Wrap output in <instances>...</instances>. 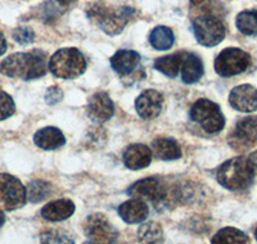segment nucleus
Returning a JSON list of instances; mask_svg holds the SVG:
<instances>
[{
  "instance_id": "nucleus-24",
  "label": "nucleus",
  "mask_w": 257,
  "mask_h": 244,
  "mask_svg": "<svg viewBox=\"0 0 257 244\" xmlns=\"http://www.w3.org/2000/svg\"><path fill=\"white\" fill-rule=\"evenodd\" d=\"M174 40H175L174 32L166 26L155 27L149 35V43L157 50L170 49L174 45Z\"/></svg>"
},
{
  "instance_id": "nucleus-37",
  "label": "nucleus",
  "mask_w": 257,
  "mask_h": 244,
  "mask_svg": "<svg viewBox=\"0 0 257 244\" xmlns=\"http://www.w3.org/2000/svg\"><path fill=\"white\" fill-rule=\"evenodd\" d=\"M254 238H256V240H257V227H256V230H254Z\"/></svg>"
},
{
  "instance_id": "nucleus-29",
  "label": "nucleus",
  "mask_w": 257,
  "mask_h": 244,
  "mask_svg": "<svg viewBox=\"0 0 257 244\" xmlns=\"http://www.w3.org/2000/svg\"><path fill=\"white\" fill-rule=\"evenodd\" d=\"M15 110L16 105L12 96L4 93L3 90H0V121L9 118V117L15 113Z\"/></svg>"
},
{
  "instance_id": "nucleus-35",
  "label": "nucleus",
  "mask_w": 257,
  "mask_h": 244,
  "mask_svg": "<svg viewBox=\"0 0 257 244\" xmlns=\"http://www.w3.org/2000/svg\"><path fill=\"white\" fill-rule=\"evenodd\" d=\"M61 6L63 7H67V6H71V4H73L75 2H77V0H57Z\"/></svg>"
},
{
  "instance_id": "nucleus-4",
  "label": "nucleus",
  "mask_w": 257,
  "mask_h": 244,
  "mask_svg": "<svg viewBox=\"0 0 257 244\" xmlns=\"http://www.w3.org/2000/svg\"><path fill=\"white\" fill-rule=\"evenodd\" d=\"M48 68L56 77L72 80L85 72L86 59L76 48H64L52 55Z\"/></svg>"
},
{
  "instance_id": "nucleus-22",
  "label": "nucleus",
  "mask_w": 257,
  "mask_h": 244,
  "mask_svg": "<svg viewBox=\"0 0 257 244\" xmlns=\"http://www.w3.org/2000/svg\"><path fill=\"white\" fill-rule=\"evenodd\" d=\"M138 240L141 244H162L164 229L156 221H149L141 225L138 230Z\"/></svg>"
},
{
  "instance_id": "nucleus-36",
  "label": "nucleus",
  "mask_w": 257,
  "mask_h": 244,
  "mask_svg": "<svg viewBox=\"0 0 257 244\" xmlns=\"http://www.w3.org/2000/svg\"><path fill=\"white\" fill-rule=\"evenodd\" d=\"M4 221H6V216H4L3 211H0V227L4 224Z\"/></svg>"
},
{
  "instance_id": "nucleus-16",
  "label": "nucleus",
  "mask_w": 257,
  "mask_h": 244,
  "mask_svg": "<svg viewBox=\"0 0 257 244\" xmlns=\"http://www.w3.org/2000/svg\"><path fill=\"white\" fill-rule=\"evenodd\" d=\"M180 72L181 79L185 84H194V82L199 81L202 75H203V64H202V61L199 59L198 55L183 52Z\"/></svg>"
},
{
  "instance_id": "nucleus-21",
  "label": "nucleus",
  "mask_w": 257,
  "mask_h": 244,
  "mask_svg": "<svg viewBox=\"0 0 257 244\" xmlns=\"http://www.w3.org/2000/svg\"><path fill=\"white\" fill-rule=\"evenodd\" d=\"M152 152L155 153L158 160L162 161H174L181 157V149L178 143L174 139H156L153 142Z\"/></svg>"
},
{
  "instance_id": "nucleus-17",
  "label": "nucleus",
  "mask_w": 257,
  "mask_h": 244,
  "mask_svg": "<svg viewBox=\"0 0 257 244\" xmlns=\"http://www.w3.org/2000/svg\"><path fill=\"white\" fill-rule=\"evenodd\" d=\"M141 63V55L134 50H118L111 58V66L120 75H130Z\"/></svg>"
},
{
  "instance_id": "nucleus-28",
  "label": "nucleus",
  "mask_w": 257,
  "mask_h": 244,
  "mask_svg": "<svg viewBox=\"0 0 257 244\" xmlns=\"http://www.w3.org/2000/svg\"><path fill=\"white\" fill-rule=\"evenodd\" d=\"M41 244H75L72 236L61 229L44 230L40 235Z\"/></svg>"
},
{
  "instance_id": "nucleus-31",
  "label": "nucleus",
  "mask_w": 257,
  "mask_h": 244,
  "mask_svg": "<svg viewBox=\"0 0 257 244\" xmlns=\"http://www.w3.org/2000/svg\"><path fill=\"white\" fill-rule=\"evenodd\" d=\"M190 4H192V7H194V8L197 9H202L203 11V13L202 15H213L215 16V13L212 12L213 9V6L215 4H217V0H189Z\"/></svg>"
},
{
  "instance_id": "nucleus-7",
  "label": "nucleus",
  "mask_w": 257,
  "mask_h": 244,
  "mask_svg": "<svg viewBox=\"0 0 257 244\" xmlns=\"http://www.w3.org/2000/svg\"><path fill=\"white\" fill-rule=\"evenodd\" d=\"M193 32L203 47H216L225 38V26L213 15H201L193 20Z\"/></svg>"
},
{
  "instance_id": "nucleus-10",
  "label": "nucleus",
  "mask_w": 257,
  "mask_h": 244,
  "mask_svg": "<svg viewBox=\"0 0 257 244\" xmlns=\"http://www.w3.org/2000/svg\"><path fill=\"white\" fill-rule=\"evenodd\" d=\"M85 235L95 244H113L118 232L103 213H94L85 220Z\"/></svg>"
},
{
  "instance_id": "nucleus-9",
  "label": "nucleus",
  "mask_w": 257,
  "mask_h": 244,
  "mask_svg": "<svg viewBox=\"0 0 257 244\" xmlns=\"http://www.w3.org/2000/svg\"><path fill=\"white\" fill-rule=\"evenodd\" d=\"M27 201L26 188L17 177L0 174V211H15Z\"/></svg>"
},
{
  "instance_id": "nucleus-15",
  "label": "nucleus",
  "mask_w": 257,
  "mask_h": 244,
  "mask_svg": "<svg viewBox=\"0 0 257 244\" xmlns=\"http://www.w3.org/2000/svg\"><path fill=\"white\" fill-rule=\"evenodd\" d=\"M148 206L142 199H130L118 207V215L127 224H141L148 217Z\"/></svg>"
},
{
  "instance_id": "nucleus-11",
  "label": "nucleus",
  "mask_w": 257,
  "mask_h": 244,
  "mask_svg": "<svg viewBox=\"0 0 257 244\" xmlns=\"http://www.w3.org/2000/svg\"><path fill=\"white\" fill-rule=\"evenodd\" d=\"M164 96L157 90H146L138 96L135 102L138 114L144 119H153L161 113Z\"/></svg>"
},
{
  "instance_id": "nucleus-13",
  "label": "nucleus",
  "mask_w": 257,
  "mask_h": 244,
  "mask_svg": "<svg viewBox=\"0 0 257 244\" xmlns=\"http://www.w3.org/2000/svg\"><path fill=\"white\" fill-rule=\"evenodd\" d=\"M114 112V105L109 95L104 91L94 94L89 100L88 114L94 122L102 124L108 121Z\"/></svg>"
},
{
  "instance_id": "nucleus-12",
  "label": "nucleus",
  "mask_w": 257,
  "mask_h": 244,
  "mask_svg": "<svg viewBox=\"0 0 257 244\" xmlns=\"http://www.w3.org/2000/svg\"><path fill=\"white\" fill-rule=\"evenodd\" d=\"M229 102L239 112H254L257 109V89L252 85H239L234 87L229 95Z\"/></svg>"
},
{
  "instance_id": "nucleus-32",
  "label": "nucleus",
  "mask_w": 257,
  "mask_h": 244,
  "mask_svg": "<svg viewBox=\"0 0 257 244\" xmlns=\"http://www.w3.org/2000/svg\"><path fill=\"white\" fill-rule=\"evenodd\" d=\"M62 98H63V93L57 86L50 87L47 91V95H45V100H47L48 104H56V103L61 102Z\"/></svg>"
},
{
  "instance_id": "nucleus-30",
  "label": "nucleus",
  "mask_w": 257,
  "mask_h": 244,
  "mask_svg": "<svg viewBox=\"0 0 257 244\" xmlns=\"http://www.w3.org/2000/svg\"><path fill=\"white\" fill-rule=\"evenodd\" d=\"M13 38L21 45H27L31 44L35 39V32L31 27H18L13 31Z\"/></svg>"
},
{
  "instance_id": "nucleus-34",
  "label": "nucleus",
  "mask_w": 257,
  "mask_h": 244,
  "mask_svg": "<svg viewBox=\"0 0 257 244\" xmlns=\"http://www.w3.org/2000/svg\"><path fill=\"white\" fill-rule=\"evenodd\" d=\"M7 50V40L4 38L3 32L0 31V55H3Z\"/></svg>"
},
{
  "instance_id": "nucleus-26",
  "label": "nucleus",
  "mask_w": 257,
  "mask_h": 244,
  "mask_svg": "<svg viewBox=\"0 0 257 244\" xmlns=\"http://www.w3.org/2000/svg\"><path fill=\"white\" fill-rule=\"evenodd\" d=\"M237 29L243 35H257V11H244L237 16Z\"/></svg>"
},
{
  "instance_id": "nucleus-20",
  "label": "nucleus",
  "mask_w": 257,
  "mask_h": 244,
  "mask_svg": "<svg viewBox=\"0 0 257 244\" xmlns=\"http://www.w3.org/2000/svg\"><path fill=\"white\" fill-rule=\"evenodd\" d=\"M75 212V204L68 199L50 202L41 209V216L48 221H62L71 217Z\"/></svg>"
},
{
  "instance_id": "nucleus-23",
  "label": "nucleus",
  "mask_w": 257,
  "mask_h": 244,
  "mask_svg": "<svg viewBox=\"0 0 257 244\" xmlns=\"http://www.w3.org/2000/svg\"><path fill=\"white\" fill-rule=\"evenodd\" d=\"M211 244H251L244 232L235 227H224L213 235Z\"/></svg>"
},
{
  "instance_id": "nucleus-5",
  "label": "nucleus",
  "mask_w": 257,
  "mask_h": 244,
  "mask_svg": "<svg viewBox=\"0 0 257 244\" xmlns=\"http://www.w3.org/2000/svg\"><path fill=\"white\" fill-rule=\"evenodd\" d=\"M128 193L138 199L144 198V199L152 201L153 206L158 211L170 207L171 202L178 198V193L170 192L157 177H148V179L138 181L128 188Z\"/></svg>"
},
{
  "instance_id": "nucleus-2",
  "label": "nucleus",
  "mask_w": 257,
  "mask_h": 244,
  "mask_svg": "<svg viewBox=\"0 0 257 244\" xmlns=\"http://www.w3.org/2000/svg\"><path fill=\"white\" fill-rule=\"evenodd\" d=\"M135 15L137 12L134 8L108 6L104 2H96L86 8L89 20L108 35L120 34Z\"/></svg>"
},
{
  "instance_id": "nucleus-1",
  "label": "nucleus",
  "mask_w": 257,
  "mask_h": 244,
  "mask_svg": "<svg viewBox=\"0 0 257 244\" xmlns=\"http://www.w3.org/2000/svg\"><path fill=\"white\" fill-rule=\"evenodd\" d=\"M48 71L45 53L32 50L29 53H15L0 64V72L9 77L22 80H34L44 76Z\"/></svg>"
},
{
  "instance_id": "nucleus-38",
  "label": "nucleus",
  "mask_w": 257,
  "mask_h": 244,
  "mask_svg": "<svg viewBox=\"0 0 257 244\" xmlns=\"http://www.w3.org/2000/svg\"><path fill=\"white\" fill-rule=\"evenodd\" d=\"M84 244H95V243H93V241L89 240V241H86V243H84Z\"/></svg>"
},
{
  "instance_id": "nucleus-3",
  "label": "nucleus",
  "mask_w": 257,
  "mask_h": 244,
  "mask_svg": "<svg viewBox=\"0 0 257 244\" xmlns=\"http://www.w3.org/2000/svg\"><path fill=\"white\" fill-rule=\"evenodd\" d=\"M253 170L244 157L231 158L222 163L216 171L217 181L229 190L247 189L253 181Z\"/></svg>"
},
{
  "instance_id": "nucleus-14",
  "label": "nucleus",
  "mask_w": 257,
  "mask_h": 244,
  "mask_svg": "<svg viewBox=\"0 0 257 244\" xmlns=\"http://www.w3.org/2000/svg\"><path fill=\"white\" fill-rule=\"evenodd\" d=\"M152 151L144 144H133L123 152V163L130 170H142L149 166Z\"/></svg>"
},
{
  "instance_id": "nucleus-27",
  "label": "nucleus",
  "mask_w": 257,
  "mask_h": 244,
  "mask_svg": "<svg viewBox=\"0 0 257 244\" xmlns=\"http://www.w3.org/2000/svg\"><path fill=\"white\" fill-rule=\"evenodd\" d=\"M49 193H50L49 183L43 180L31 181V183L27 185V189H26L27 201L31 202V203H38V202H41L43 199H45V198L49 195Z\"/></svg>"
},
{
  "instance_id": "nucleus-18",
  "label": "nucleus",
  "mask_w": 257,
  "mask_h": 244,
  "mask_svg": "<svg viewBox=\"0 0 257 244\" xmlns=\"http://www.w3.org/2000/svg\"><path fill=\"white\" fill-rule=\"evenodd\" d=\"M234 139L244 147H251L257 143V116L240 119L234 130Z\"/></svg>"
},
{
  "instance_id": "nucleus-6",
  "label": "nucleus",
  "mask_w": 257,
  "mask_h": 244,
  "mask_svg": "<svg viewBox=\"0 0 257 244\" xmlns=\"http://www.w3.org/2000/svg\"><path fill=\"white\" fill-rule=\"evenodd\" d=\"M190 118L208 134H217L224 129L225 118L219 105L208 99H198L190 108Z\"/></svg>"
},
{
  "instance_id": "nucleus-8",
  "label": "nucleus",
  "mask_w": 257,
  "mask_h": 244,
  "mask_svg": "<svg viewBox=\"0 0 257 244\" xmlns=\"http://www.w3.org/2000/svg\"><path fill=\"white\" fill-rule=\"evenodd\" d=\"M251 64V55L238 48L224 49L215 59V71L222 77L239 75Z\"/></svg>"
},
{
  "instance_id": "nucleus-19",
  "label": "nucleus",
  "mask_w": 257,
  "mask_h": 244,
  "mask_svg": "<svg viewBox=\"0 0 257 244\" xmlns=\"http://www.w3.org/2000/svg\"><path fill=\"white\" fill-rule=\"evenodd\" d=\"M34 142L36 146L45 151H53L62 147L66 143V138L62 131L57 128H44L34 135Z\"/></svg>"
},
{
  "instance_id": "nucleus-25",
  "label": "nucleus",
  "mask_w": 257,
  "mask_h": 244,
  "mask_svg": "<svg viewBox=\"0 0 257 244\" xmlns=\"http://www.w3.org/2000/svg\"><path fill=\"white\" fill-rule=\"evenodd\" d=\"M181 57H183V52L175 53V54L171 55H165V57L158 58L155 62V67L164 75L169 76V77H175L180 72Z\"/></svg>"
},
{
  "instance_id": "nucleus-33",
  "label": "nucleus",
  "mask_w": 257,
  "mask_h": 244,
  "mask_svg": "<svg viewBox=\"0 0 257 244\" xmlns=\"http://www.w3.org/2000/svg\"><path fill=\"white\" fill-rule=\"evenodd\" d=\"M248 163L251 166V169L253 170L254 174H257V151L253 152L248 157Z\"/></svg>"
}]
</instances>
